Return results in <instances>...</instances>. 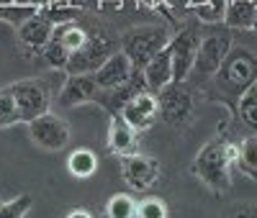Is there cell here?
<instances>
[{
    "label": "cell",
    "instance_id": "obj_14",
    "mask_svg": "<svg viewBox=\"0 0 257 218\" xmlns=\"http://www.w3.org/2000/svg\"><path fill=\"white\" fill-rule=\"evenodd\" d=\"M144 90H147L144 75L137 70V72L132 75V80L123 82V85H118V87H113V90H98L95 103H98L100 108H105V111L113 116V113H121V108L132 100V98H137L139 93H144Z\"/></svg>",
    "mask_w": 257,
    "mask_h": 218
},
{
    "label": "cell",
    "instance_id": "obj_5",
    "mask_svg": "<svg viewBox=\"0 0 257 218\" xmlns=\"http://www.w3.org/2000/svg\"><path fill=\"white\" fill-rule=\"evenodd\" d=\"M229 52H231V34H229V29H203L201 47H198V54H196V62H193L190 75L213 77Z\"/></svg>",
    "mask_w": 257,
    "mask_h": 218
},
{
    "label": "cell",
    "instance_id": "obj_27",
    "mask_svg": "<svg viewBox=\"0 0 257 218\" xmlns=\"http://www.w3.org/2000/svg\"><path fill=\"white\" fill-rule=\"evenodd\" d=\"M31 195H18V198L3 203L0 200V218H24L31 208Z\"/></svg>",
    "mask_w": 257,
    "mask_h": 218
},
{
    "label": "cell",
    "instance_id": "obj_13",
    "mask_svg": "<svg viewBox=\"0 0 257 218\" xmlns=\"http://www.w3.org/2000/svg\"><path fill=\"white\" fill-rule=\"evenodd\" d=\"M134 72H137L134 64L128 62V57L118 49L116 54H111V57L93 72V77H95V85L100 87V90H113V87H118V85H123V82L132 80Z\"/></svg>",
    "mask_w": 257,
    "mask_h": 218
},
{
    "label": "cell",
    "instance_id": "obj_30",
    "mask_svg": "<svg viewBox=\"0 0 257 218\" xmlns=\"http://www.w3.org/2000/svg\"><path fill=\"white\" fill-rule=\"evenodd\" d=\"M67 218H93V213L90 210H82V208H75V210L67 213Z\"/></svg>",
    "mask_w": 257,
    "mask_h": 218
},
{
    "label": "cell",
    "instance_id": "obj_11",
    "mask_svg": "<svg viewBox=\"0 0 257 218\" xmlns=\"http://www.w3.org/2000/svg\"><path fill=\"white\" fill-rule=\"evenodd\" d=\"M121 116L123 121L132 126L134 131H147L152 128L160 118V103H157V95L155 93H139L137 98H132L123 108H121Z\"/></svg>",
    "mask_w": 257,
    "mask_h": 218
},
{
    "label": "cell",
    "instance_id": "obj_3",
    "mask_svg": "<svg viewBox=\"0 0 257 218\" xmlns=\"http://www.w3.org/2000/svg\"><path fill=\"white\" fill-rule=\"evenodd\" d=\"M118 49H121V41H116V36L111 31H103V29L88 31V41L77 52L70 54V62L64 67V72L67 75H93Z\"/></svg>",
    "mask_w": 257,
    "mask_h": 218
},
{
    "label": "cell",
    "instance_id": "obj_15",
    "mask_svg": "<svg viewBox=\"0 0 257 218\" xmlns=\"http://www.w3.org/2000/svg\"><path fill=\"white\" fill-rule=\"evenodd\" d=\"M100 87L95 85V77L93 75H67V80H64L62 90L57 95V103L62 108H75L80 103H90L95 100Z\"/></svg>",
    "mask_w": 257,
    "mask_h": 218
},
{
    "label": "cell",
    "instance_id": "obj_10",
    "mask_svg": "<svg viewBox=\"0 0 257 218\" xmlns=\"http://www.w3.org/2000/svg\"><path fill=\"white\" fill-rule=\"evenodd\" d=\"M160 162L144 154H123L121 157V177L132 190H147L160 180Z\"/></svg>",
    "mask_w": 257,
    "mask_h": 218
},
{
    "label": "cell",
    "instance_id": "obj_6",
    "mask_svg": "<svg viewBox=\"0 0 257 218\" xmlns=\"http://www.w3.org/2000/svg\"><path fill=\"white\" fill-rule=\"evenodd\" d=\"M11 95L16 100L21 123H29V121L39 118V116H44V113H49V108H52L49 85L44 80H39V77L13 82L11 85Z\"/></svg>",
    "mask_w": 257,
    "mask_h": 218
},
{
    "label": "cell",
    "instance_id": "obj_8",
    "mask_svg": "<svg viewBox=\"0 0 257 218\" xmlns=\"http://www.w3.org/2000/svg\"><path fill=\"white\" fill-rule=\"evenodd\" d=\"M157 103H160V118L170 126H185L193 118V111H196L193 93L183 82H170L165 90H160Z\"/></svg>",
    "mask_w": 257,
    "mask_h": 218
},
{
    "label": "cell",
    "instance_id": "obj_24",
    "mask_svg": "<svg viewBox=\"0 0 257 218\" xmlns=\"http://www.w3.org/2000/svg\"><path fill=\"white\" fill-rule=\"evenodd\" d=\"M39 57L44 59L52 70H64V67H67V62H70V52L64 49L59 41H54V39L44 44V49L39 52Z\"/></svg>",
    "mask_w": 257,
    "mask_h": 218
},
{
    "label": "cell",
    "instance_id": "obj_33",
    "mask_svg": "<svg viewBox=\"0 0 257 218\" xmlns=\"http://www.w3.org/2000/svg\"><path fill=\"white\" fill-rule=\"evenodd\" d=\"M252 29H254V31H257V18H254V26H252Z\"/></svg>",
    "mask_w": 257,
    "mask_h": 218
},
{
    "label": "cell",
    "instance_id": "obj_16",
    "mask_svg": "<svg viewBox=\"0 0 257 218\" xmlns=\"http://www.w3.org/2000/svg\"><path fill=\"white\" fill-rule=\"evenodd\" d=\"M144 82H147V90L149 93H160L170 82H175V75H173V54H170V47H165L160 54H155L144 64Z\"/></svg>",
    "mask_w": 257,
    "mask_h": 218
},
{
    "label": "cell",
    "instance_id": "obj_2",
    "mask_svg": "<svg viewBox=\"0 0 257 218\" xmlns=\"http://www.w3.org/2000/svg\"><path fill=\"white\" fill-rule=\"evenodd\" d=\"M234 159H237V146L213 139L196 154L190 169L211 192L221 195V192H226L231 187V172H229V167L234 164Z\"/></svg>",
    "mask_w": 257,
    "mask_h": 218
},
{
    "label": "cell",
    "instance_id": "obj_18",
    "mask_svg": "<svg viewBox=\"0 0 257 218\" xmlns=\"http://www.w3.org/2000/svg\"><path fill=\"white\" fill-rule=\"evenodd\" d=\"M257 18V6L249 0H226L224 26L226 29H252Z\"/></svg>",
    "mask_w": 257,
    "mask_h": 218
},
{
    "label": "cell",
    "instance_id": "obj_26",
    "mask_svg": "<svg viewBox=\"0 0 257 218\" xmlns=\"http://www.w3.org/2000/svg\"><path fill=\"white\" fill-rule=\"evenodd\" d=\"M13 123H21L18 108H16V100L11 95V87H3L0 90V128H8Z\"/></svg>",
    "mask_w": 257,
    "mask_h": 218
},
{
    "label": "cell",
    "instance_id": "obj_28",
    "mask_svg": "<svg viewBox=\"0 0 257 218\" xmlns=\"http://www.w3.org/2000/svg\"><path fill=\"white\" fill-rule=\"evenodd\" d=\"M134 218H167V205L160 198H144L142 203H137Z\"/></svg>",
    "mask_w": 257,
    "mask_h": 218
},
{
    "label": "cell",
    "instance_id": "obj_17",
    "mask_svg": "<svg viewBox=\"0 0 257 218\" xmlns=\"http://www.w3.org/2000/svg\"><path fill=\"white\" fill-rule=\"evenodd\" d=\"M134 144H137V131L123 121L121 113H113L108 123V149L113 154L123 157V154H132Z\"/></svg>",
    "mask_w": 257,
    "mask_h": 218
},
{
    "label": "cell",
    "instance_id": "obj_9",
    "mask_svg": "<svg viewBox=\"0 0 257 218\" xmlns=\"http://www.w3.org/2000/svg\"><path fill=\"white\" fill-rule=\"evenodd\" d=\"M26 126H29L31 141L44 151H59L70 144V126L54 113H44V116L29 121Z\"/></svg>",
    "mask_w": 257,
    "mask_h": 218
},
{
    "label": "cell",
    "instance_id": "obj_7",
    "mask_svg": "<svg viewBox=\"0 0 257 218\" xmlns=\"http://www.w3.org/2000/svg\"><path fill=\"white\" fill-rule=\"evenodd\" d=\"M201 36H203L201 21H196V24H188L185 29H180L173 39H170L167 47H170V54H173L175 82H185L190 77L193 62H196V54H198V47H201Z\"/></svg>",
    "mask_w": 257,
    "mask_h": 218
},
{
    "label": "cell",
    "instance_id": "obj_29",
    "mask_svg": "<svg viewBox=\"0 0 257 218\" xmlns=\"http://www.w3.org/2000/svg\"><path fill=\"white\" fill-rule=\"evenodd\" d=\"M229 218H257V205H247V203H239L229 213Z\"/></svg>",
    "mask_w": 257,
    "mask_h": 218
},
{
    "label": "cell",
    "instance_id": "obj_25",
    "mask_svg": "<svg viewBox=\"0 0 257 218\" xmlns=\"http://www.w3.org/2000/svg\"><path fill=\"white\" fill-rule=\"evenodd\" d=\"M34 13H39V8H34V6H21V3H6V6H0V21L13 24L16 29L24 24V21H29Z\"/></svg>",
    "mask_w": 257,
    "mask_h": 218
},
{
    "label": "cell",
    "instance_id": "obj_23",
    "mask_svg": "<svg viewBox=\"0 0 257 218\" xmlns=\"http://www.w3.org/2000/svg\"><path fill=\"white\" fill-rule=\"evenodd\" d=\"M105 215L108 218H134L137 215V200L132 195L118 192L108 200V205H105Z\"/></svg>",
    "mask_w": 257,
    "mask_h": 218
},
{
    "label": "cell",
    "instance_id": "obj_12",
    "mask_svg": "<svg viewBox=\"0 0 257 218\" xmlns=\"http://www.w3.org/2000/svg\"><path fill=\"white\" fill-rule=\"evenodd\" d=\"M52 34H54V24L41 11L18 26V41L26 49V54H39L44 49V44L52 41Z\"/></svg>",
    "mask_w": 257,
    "mask_h": 218
},
{
    "label": "cell",
    "instance_id": "obj_19",
    "mask_svg": "<svg viewBox=\"0 0 257 218\" xmlns=\"http://www.w3.org/2000/svg\"><path fill=\"white\" fill-rule=\"evenodd\" d=\"M54 41H59L64 49H67L70 54L77 52L85 41H88V31H85L82 26H77L75 21H67V24H59L54 26V34H52Z\"/></svg>",
    "mask_w": 257,
    "mask_h": 218
},
{
    "label": "cell",
    "instance_id": "obj_4",
    "mask_svg": "<svg viewBox=\"0 0 257 218\" xmlns=\"http://www.w3.org/2000/svg\"><path fill=\"white\" fill-rule=\"evenodd\" d=\"M170 39L173 36L165 26H137L121 36V52L134 64V70L142 72L144 64L167 47Z\"/></svg>",
    "mask_w": 257,
    "mask_h": 218
},
{
    "label": "cell",
    "instance_id": "obj_22",
    "mask_svg": "<svg viewBox=\"0 0 257 218\" xmlns=\"http://www.w3.org/2000/svg\"><path fill=\"white\" fill-rule=\"evenodd\" d=\"M237 116L257 134V82H252L237 100Z\"/></svg>",
    "mask_w": 257,
    "mask_h": 218
},
{
    "label": "cell",
    "instance_id": "obj_32",
    "mask_svg": "<svg viewBox=\"0 0 257 218\" xmlns=\"http://www.w3.org/2000/svg\"><path fill=\"white\" fill-rule=\"evenodd\" d=\"M6 3H16V0H0V6H6Z\"/></svg>",
    "mask_w": 257,
    "mask_h": 218
},
{
    "label": "cell",
    "instance_id": "obj_31",
    "mask_svg": "<svg viewBox=\"0 0 257 218\" xmlns=\"http://www.w3.org/2000/svg\"><path fill=\"white\" fill-rule=\"evenodd\" d=\"M44 3H49V0H29V6H34L39 11H41V6H44Z\"/></svg>",
    "mask_w": 257,
    "mask_h": 218
},
{
    "label": "cell",
    "instance_id": "obj_20",
    "mask_svg": "<svg viewBox=\"0 0 257 218\" xmlns=\"http://www.w3.org/2000/svg\"><path fill=\"white\" fill-rule=\"evenodd\" d=\"M67 169H70L72 177H77V180H85V177H90V174H95V169H98L95 151H90V149H75L72 154L67 157Z\"/></svg>",
    "mask_w": 257,
    "mask_h": 218
},
{
    "label": "cell",
    "instance_id": "obj_21",
    "mask_svg": "<svg viewBox=\"0 0 257 218\" xmlns=\"http://www.w3.org/2000/svg\"><path fill=\"white\" fill-rule=\"evenodd\" d=\"M234 164H239V169L247 177L257 180V136H247L237 144V159Z\"/></svg>",
    "mask_w": 257,
    "mask_h": 218
},
{
    "label": "cell",
    "instance_id": "obj_1",
    "mask_svg": "<svg viewBox=\"0 0 257 218\" xmlns=\"http://www.w3.org/2000/svg\"><path fill=\"white\" fill-rule=\"evenodd\" d=\"M252 82H257V54L244 47H231V52L213 75V87H216L219 98L234 100L237 105L239 95Z\"/></svg>",
    "mask_w": 257,
    "mask_h": 218
}]
</instances>
